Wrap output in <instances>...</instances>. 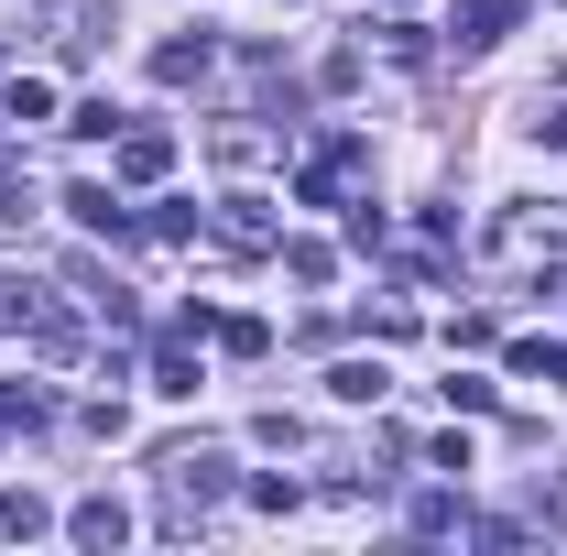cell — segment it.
<instances>
[{
    "label": "cell",
    "instance_id": "cell-1",
    "mask_svg": "<svg viewBox=\"0 0 567 556\" xmlns=\"http://www.w3.org/2000/svg\"><path fill=\"white\" fill-rule=\"evenodd\" d=\"M218 240H229V251H284L274 197H218Z\"/></svg>",
    "mask_w": 567,
    "mask_h": 556
},
{
    "label": "cell",
    "instance_id": "cell-2",
    "mask_svg": "<svg viewBox=\"0 0 567 556\" xmlns=\"http://www.w3.org/2000/svg\"><path fill=\"white\" fill-rule=\"evenodd\" d=\"M66 208H76V229H99V240H132V208H121L110 186H66Z\"/></svg>",
    "mask_w": 567,
    "mask_h": 556
},
{
    "label": "cell",
    "instance_id": "cell-3",
    "mask_svg": "<svg viewBox=\"0 0 567 556\" xmlns=\"http://www.w3.org/2000/svg\"><path fill=\"white\" fill-rule=\"evenodd\" d=\"M66 535H76V546H121V535H132V513L99 491V502H76V513H66Z\"/></svg>",
    "mask_w": 567,
    "mask_h": 556
},
{
    "label": "cell",
    "instance_id": "cell-4",
    "mask_svg": "<svg viewBox=\"0 0 567 556\" xmlns=\"http://www.w3.org/2000/svg\"><path fill=\"white\" fill-rule=\"evenodd\" d=\"M164 164H175V132H121V175H132V186H153Z\"/></svg>",
    "mask_w": 567,
    "mask_h": 556
},
{
    "label": "cell",
    "instance_id": "cell-5",
    "mask_svg": "<svg viewBox=\"0 0 567 556\" xmlns=\"http://www.w3.org/2000/svg\"><path fill=\"white\" fill-rule=\"evenodd\" d=\"M153 76H164V87L208 76V33H175V44H153Z\"/></svg>",
    "mask_w": 567,
    "mask_h": 556
},
{
    "label": "cell",
    "instance_id": "cell-6",
    "mask_svg": "<svg viewBox=\"0 0 567 556\" xmlns=\"http://www.w3.org/2000/svg\"><path fill=\"white\" fill-rule=\"evenodd\" d=\"M153 393H197V360H186V328L153 349Z\"/></svg>",
    "mask_w": 567,
    "mask_h": 556
},
{
    "label": "cell",
    "instance_id": "cell-7",
    "mask_svg": "<svg viewBox=\"0 0 567 556\" xmlns=\"http://www.w3.org/2000/svg\"><path fill=\"white\" fill-rule=\"evenodd\" d=\"M328 393H339V404H382V360H339Z\"/></svg>",
    "mask_w": 567,
    "mask_h": 556
},
{
    "label": "cell",
    "instance_id": "cell-8",
    "mask_svg": "<svg viewBox=\"0 0 567 556\" xmlns=\"http://www.w3.org/2000/svg\"><path fill=\"white\" fill-rule=\"evenodd\" d=\"M513 371H524V382H546V393H557V382H567V349H546V339H513Z\"/></svg>",
    "mask_w": 567,
    "mask_h": 556
},
{
    "label": "cell",
    "instance_id": "cell-9",
    "mask_svg": "<svg viewBox=\"0 0 567 556\" xmlns=\"http://www.w3.org/2000/svg\"><path fill=\"white\" fill-rule=\"evenodd\" d=\"M22 535H44V502L33 491H0V546H22Z\"/></svg>",
    "mask_w": 567,
    "mask_h": 556
},
{
    "label": "cell",
    "instance_id": "cell-10",
    "mask_svg": "<svg viewBox=\"0 0 567 556\" xmlns=\"http://www.w3.org/2000/svg\"><path fill=\"white\" fill-rule=\"evenodd\" d=\"M66 132H76V142H110V132H121V110H110V99H76Z\"/></svg>",
    "mask_w": 567,
    "mask_h": 556
},
{
    "label": "cell",
    "instance_id": "cell-11",
    "mask_svg": "<svg viewBox=\"0 0 567 556\" xmlns=\"http://www.w3.org/2000/svg\"><path fill=\"white\" fill-rule=\"evenodd\" d=\"M11 121H55V87L44 76H11Z\"/></svg>",
    "mask_w": 567,
    "mask_h": 556
},
{
    "label": "cell",
    "instance_id": "cell-12",
    "mask_svg": "<svg viewBox=\"0 0 567 556\" xmlns=\"http://www.w3.org/2000/svg\"><path fill=\"white\" fill-rule=\"evenodd\" d=\"M458 22H470V44H492L502 22H513V0H458Z\"/></svg>",
    "mask_w": 567,
    "mask_h": 556
},
{
    "label": "cell",
    "instance_id": "cell-13",
    "mask_svg": "<svg viewBox=\"0 0 567 556\" xmlns=\"http://www.w3.org/2000/svg\"><path fill=\"white\" fill-rule=\"evenodd\" d=\"M44 415V393H33V382H0V425H33Z\"/></svg>",
    "mask_w": 567,
    "mask_h": 556
},
{
    "label": "cell",
    "instance_id": "cell-14",
    "mask_svg": "<svg viewBox=\"0 0 567 556\" xmlns=\"http://www.w3.org/2000/svg\"><path fill=\"white\" fill-rule=\"evenodd\" d=\"M0 218H33V186H22L11 164H0Z\"/></svg>",
    "mask_w": 567,
    "mask_h": 556
},
{
    "label": "cell",
    "instance_id": "cell-15",
    "mask_svg": "<svg viewBox=\"0 0 567 556\" xmlns=\"http://www.w3.org/2000/svg\"><path fill=\"white\" fill-rule=\"evenodd\" d=\"M535 142H546V153H567V110H546V121H535Z\"/></svg>",
    "mask_w": 567,
    "mask_h": 556
},
{
    "label": "cell",
    "instance_id": "cell-16",
    "mask_svg": "<svg viewBox=\"0 0 567 556\" xmlns=\"http://www.w3.org/2000/svg\"><path fill=\"white\" fill-rule=\"evenodd\" d=\"M393 11H415V0H393Z\"/></svg>",
    "mask_w": 567,
    "mask_h": 556
}]
</instances>
